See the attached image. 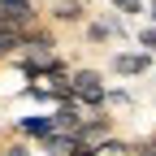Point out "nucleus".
<instances>
[{
    "mask_svg": "<svg viewBox=\"0 0 156 156\" xmlns=\"http://www.w3.org/2000/svg\"><path fill=\"white\" fill-rule=\"evenodd\" d=\"M74 100L83 108H108V83L100 69L91 65H74Z\"/></svg>",
    "mask_w": 156,
    "mask_h": 156,
    "instance_id": "obj_1",
    "label": "nucleus"
},
{
    "mask_svg": "<svg viewBox=\"0 0 156 156\" xmlns=\"http://www.w3.org/2000/svg\"><path fill=\"white\" fill-rule=\"evenodd\" d=\"M108 69H113L117 78H143V74L156 69V56H152L147 48H122V52L108 56Z\"/></svg>",
    "mask_w": 156,
    "mask_h": 156,
    "instance_id": "obj_2",
    "label": "nucleus"
},
{
    "mask_svg": "<svg viewBox=\"0 0 156 156\" xmlns=\"http://www.w3.org/2000/svg\"><path fill=\"white\" fill-rule=\"evenodd\" d=\"M108 134H117L113 113H108V108H87L83 122H78V130H74V139H83V143H100V139H108Z\"/></svg>",
    "mask_w": 156,
    "mask_h": 156,
    "instance_id": "obj_3",
    "label": "nucleus"
},
{
    "mask_svg": "<svg viewBox=\"0 0 156 156\" xmlns=\"http://www.w3.org/2000/svg\"><path fill=\"white\" fill-rule=\"evenodd\" d=\"M52 130H56L52 108H44V113H26V117H13V134H17V139L39 143V139H44V134H52Z\"/></svg>",
    "mask_w": 156,
    "mask_h": 156,
    "instance_id": "obj_4",
    "label": "nucleus"
},
{
    "mask_svg": "<svg viewBox=\"0 0 156 156\" xmlns=\"http://www.w3.org/2000/svg\"><path fill=\"white\" fill-rule=\"evenodd\" d=\"M44 17L52 26H83L87 22V0H48Z\"/></svg>",
    "mask_w": 156,
    "mask_h": 156,
    "instance_id": "obj_5",
    "label": "nucleus"
},
{
    "mask_svg": "<svg viewBox=\"0 0 156 156\" xmlns=\"http://www.w3.org/2000/svg\"><path fill=\"white\" fill-rule=\"evenodd\" d=\"M74 130H52V134H44V139L35 143V152H44V156H69L74 152Z\"/></svg>",
    "mask_w": 156,
    "mask_h": 156,
    "instance_id": "obj_6",
    "label": "nucleus"
},
{
    "mask_svg": "<svg viewBox=\"0 0 156 156\" xmlns=\"http://www.w3.org/2000/svg\"><path fill=\"white\" fill-rule=\"evenodd\" d=\"M83 113H87V108L78 104V100H61V104L52 108V117H56V130H78Z\"/></svg>",
    "mask_w": 156,
    "mask_h": 156,
    "instance_id": "obj_7",
    "label": "nucleus"
},
{
    "mask_svg": "<svg viewBox=\"0 0 156 156\" xmlns=\"http://www.w3.org/2000/svg\"><path fill=\"white\" fill-rule=\"evenodd\" d=\"M22 52V30H0V65H9Z\"/></svg>",
    "mask_w": 156,
    "mask_h": 156,
    "instance_id": "obj_8",
    "label": "nucleus"
},
{
    "mask_svg": "<svg viewBox=\"0 0 156 156\" xmlns=\"http://www.w3.org/2000/svg\"><path fill=\"white\" fill-rule=\"evenodd\" d=\"M95 147H100V156H130V139H122V134H108Z\"/></svg>",
    "mask_w": 156,
    "mask_h": 156,
    "instance_id": "obj_9",
    "label": "nucleus"
},
{
    "mask_svg": "<svg viewBox=\"0 0 156 156\" xmlns=\"http://www.w3.org/2000/svg\"><path fill=\"white\" fill-rule=\"evenodd\" d=\"M83 35H87V44H108V39H113V26L100 17V22H87V26H83Z\"/></svg>",
    "mask_w": 156,
    "mask_h": 156,
    "instance_id": "obj_10",
    "label": "nucleus"
},
{
    "mask_svg": "<svg viewBox=\"0 0 156 156\" xmlns=\"http://www.w3.org/2000/svg\"><path fill=\"white\" fill-rule=\"evenodd\" d=\"M0 156H35V143H30V139H17V134H13V139L0 147Z\"/></svg>",
    "mask_w": 156,
    "mask_h": 156,
    "instance_id": "obj_11",
    "label": "nucleus"
},
{
    "mask_svg": "<svg viewBox=\"0 0 156 156\" xmlns=\"http://www.w3.org/2000/svg\"><path fill=\"white\" fill-rule=\"evenodd\" d=\"M134 104V95L126 87H108V108H130Z\"/></svg>",
    "mask_w": 156,
    "mask_h": 156,
    "instance_id": "obj_12",
    "label": "nucleus"
},
{
    "mask_svg": "<svg viewBox=\"0 0 156 156\" xmlns=\"http://www.w3.org/2000/svg\"><path fill=\"white\" fill-rule=\"evenodd\" d=\"M134 44H139V48H147V52L156 56V22H147L139 35H134Z\"/></svg>",
    "mask_w": 156,
    "mask_h": 156,
    "instance_id": "obj_13",
    "label": "nucleus"
},
{
    "mask_svg": "<svg viewBox=\"0 0 156 156\" xmlns=\"http://www.w3.org/2000/svg\"><path fill=\"white\" fill-rule=\"evenodd\" d=\"M108 9H117V13H126V17H134V13H143V0H104Z\"/></svg>",
    "mask_w": 156,
    "mask_h": 156,
    "instance_id": "obj_14",
    "label": "nucleus"
},
{
    "mask_svg": "<svg viewBox=\"0 0 156 156\" xmlns=\"http://www.w3.org/2000/svg\"><path fill=\"white\" fill-rule=\"evenodd\" d=\"M69 156H100V147H95V143H83V139H78V143H74V152H69Z\"/></svg>",
    "mask_w": 156,
    "mask_h": 156,
    "instance_id": "obj_15",
    "label": "nucleus"
},
{
    "mask_svg": "<svg viewBox=\"0 0 156 156\" xmlns=\"http://www.w3.org/2000/svg\"><path fill=\"white\" fill-rule=\"evenodd\" d=\"M147 143H152V147H156V130H152V134H147Z\"/></svg>",
    "mask_w": 156,
    "mask_h": 156,
    "instance_id": "obj_16",
    "label": "nucleus"
},
{
    "mask_svg": "<svg viewBox=\"0 0 156 156\" xmlns=\"http://www.w3.org/2000/svg\"><path fill=\"white\" fill-rule=\"evenodd\" d=\"M147 22H156V9H152V13H147Z\"/></svg>",
    "mask_w": 156,
    "mask_h": 156,
    "instance_id": "obj_17",
    "label": "nucleus"
},
{
    "mask_svg": "<svg viewBox=\"0 0 156 156\" xmlns=\"http://www.w3.org/2000/svg\"><path fill=\"white\" fill-rule=\"evenodd\" d=\"M35 5H48V0H35Z\"/></svg>",
    "mask_w": 156,
    "mask_h": 156,
    "instance_id": "obj_18",
    "label": "nucleus"
},
{
    "mask_svg": "<svg viewBox=\"0 0 156 156\" xmlns=\"http://www.w3.org/2000/svg\"><path fill=\"white\" fill-rule=\"evenodd\" d=\"M152 9H156V0H152Z\"/></svg>",
    "mask_w": 156,
    "mask_h": 156,
    "instance_id": "obj_19",
    "label": "nucleus"
}]
</instances>
